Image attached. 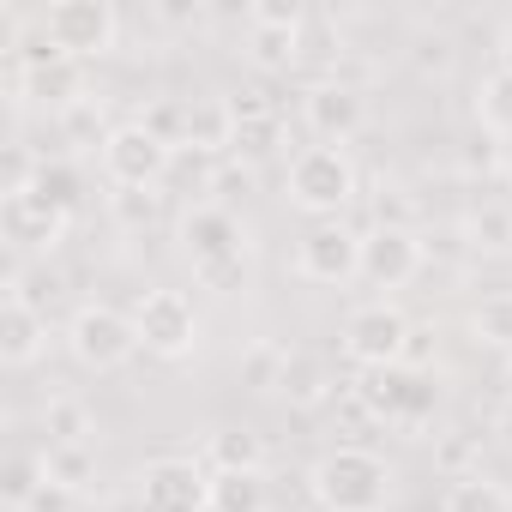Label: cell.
<instances>
[{
    "instance_id": "obj_22",
    "label": "cell",
    "mask_w": 512,
    "mask_h": 512,
    "mask_svg": "<svg viewBox=\"0 0 512 512\" xmlns=\"http://www.w3.org/2000/svg\"><path fill=\"white\" fill-rule=\"evenodd\" d=\"M302 37H308V25H302V31L247 25V61H253V67H266V73H290V67L302 61Z\"/></svg>"
},
{
    "instance_id": "obj_5",
    "label": "cell",
    "mask_w": 512,
    "mask_h": 512,
    "mask_svg": "<svg viewBox=\"0 0 512 512\" xmlns=\"http://www.w3.org/2000/svg\"><path fill=\"white\" fill-rule=\"evenodd\" d=\"M37 31L55 55L67 61H97L121 43V13L109 0H55V7L37 13Z\"/></svg>"
},
{
    "instance_id": "obj_35",
    "label": "cell",
    "mask_w": 512,
    "mask_h": 512,
    "mask_svg": "<svg viewBox=\"0 0 512 512\" xmlns=\"http://www.w3.org/2000/svg\"><path fill=\"white\" fill-rule=\"evenodd\" d=\"M494 440H500V446L512 452V392H506V404L494 410Z\"/></svg>"
},
{
    "instance_id": "obj_9",
    "label": "cell",
    "mask_w": 512,
    "mask_h": 512,
    "mask_svg": "<svg viewBox=\"0 0 512 512\" xmlns=\"http://www.w3.org/2000/svg\"><path fill=\"white\" fill-rule=\"evenodd\" d=\"M296 278L320 284V290H344L362 278V235L332 217V223H308V235L296 241Z\"/></svg>"
},
{
    "instance_id": "obj_33",
    "label": "cell",
    "mask_w": 512,
    "mask_h": 512,
    "mask_svg": "<svg viewBox=\"0 0 512 512\" xmlns=\"http://www.w3.org/2000/svg\"><path fill=\"white\" fill-rule=\"evenodd\" d=\"M25 512H79V494H73V488H61V482H43V494H37Z\"/></svg>"
},
{
    "instance_id": "obj_21",
    "label": "cell",
    "mask_w": 512,
    "mask_h": 512,
    "mask_svg": "<svg viewBox=\"0 0 512 512\" xmlns=\"http://www.w3.org/2000/svg\"><path fill=\"white\" fill-rule=\"evenodd\" d=\"M43 434H49V446H91V434H97L91 404L73 398V392H55L43 404Z\"/></svg>"
},
{
    "instance_id": "obj_3",
    "label": "cell",
    "mask_w": 512,
    "mask_h": 512,
    "mask_svg": "<svg viewBox=\"0 0 512 512\" xmlns=\"http://www.w3.org/2000/svg\"><path fill=\"white\" fill-rule=\"evenodd\" d=\"M284 199L296 211H308L314 223H332L362 199V175L344 145H302L284 169Z\"/></svg>"
},
{
    "instance_id": "obj_28",
    "label": "cell",
    "mask_w": 512,
    "mask_h": 512,
    "mask_svg": "<svg viewBox=\"0 0 512 512\" xmlns=\"http://www.w3.org/2000/svg\"><path fill=\"white\" fill-rule=\"evenodd\" d=\"M235 157H266L278 139H284V121H278V109H241L235 103Z\"/></svg>"
},
{
    "instance_id": "obj_11",
    "label": "cell",
    "mask_w": 512,
    "mask_h": 512,
    "mask_svg": "<svg viewBox=\"0 0 512 512\" xmlns=\"http://www.w3.org/2000/svg\"><path fill=\"white\" fill-rule=\"evenodd\" d=\"M139 512H211V464L205 458H151L139 470Z\"/></svg>"
},
{
    "instance_id": "obj_13",
    "label": "cell",
    "mask_w": 512,
    "mask_h": 512,
    "mask_svg": "<svg viewBox=\"0 0 512 512\" xmlns=\"http://www.w3.org/2000/svg\"><path fill=\"white\" fill-rule=\"evenodd\" d=\"M7 79H13V103H19V109H25V103H37V109L73 115V109H85V103H91L85 61H67V55H55V61H37V67H25V61H7Z\"/></svg>"
},
{
    "instance_id": "obj_27",
    "label": "cell",
    "mask_w": 512,
    "mask_h": 512,
    "mask_svg": "<svg viewBox=\"0 0 512 512\" xmlns=\"http://www.w3.org/2000/svg\"><path fill=\"white\" fill-rule=\"evenodd\" d=\"M43 482H49V458H43V452H13L7 470H0V494H7L13 512H25V506L43 494Z\"/></svg>"
},
{
    "instance_id": "obj_36",
    "label": "cell",
    "mask_w": 512,
    "mask_h": 512,
    "mask_svg": "<svg viewBox=\"0 0 512 512\" xmlns=\"http://www.w3.org/2000/svg\"><path fill=\"white\" fill-rule=\"evenodd\" d=\"M506 175H512V163H506Z\"/></svg>"
},
{
    "instance_id": "obj_16",
    "label": "cell",
    "mask_w": 512,
    "mask_h": 512,
    "mask_svg": "<svg viewBox=\"0 0 512 512\" xmlns=\"http://www.w3.org/2000/svg\"><path fill=\"white\" fill-rule=\"evenodd\" d=\"M49 356V308L7 296L0 302V362L7 368H37Z\"/></svg>"
},
{
    "instance_id": "obj_29",
    "label": "cell",
    "mask_w": 512,
    "mask_h": 512,
    "mask_svg": "<svg viewBox=\"0 0 512 512\" xmlns=\"http://www.w3.org/2000/svg\"><path fill=\"white\" fill-rule=\"evenodd\" d=\"M43 458H49V482L73 488V494H91V482H97V446H49Z\"/></svg>"
},
{
    "instance_id": "obj_12",
    "label": "cell",
    "mask_w": 512,
    "mask_h": 512,
    "mask_svg": "<svg viewBox=\"0 0 512 512\" xmlns=\"http://www.w3.org/2000/svg\"><path fill=\"white\" fill-rule=\"evenodd\" d=\"M73 217H79V211L55 205V199H49V193H37V187L0 193V235H7V247H13V253H55V247L67 241Z\"/></svg>"
},
{
    "instance_id": "obj_10",
    "label": "cell",
    "mask_w": 512,
    "mask_h": 512,
    "mask_svg": "<svg viewBox=\"0 0 512 512\" xmlns=\"http://www.w3.org/2000/svg\"><path fill=\"white\" fill-rule=\"evenodd\" d=\"M133 332H139V350H151L163 362H181L199 350V314L181 290H145L133 302Z\"/></svg>"
},
{
    "instance_id": "obj_4",
    "label": "cell",
    "mask_w": 512,
    "mask_h": 512,
    "mask_svg": "<svg viewBox=\"0 0 512 512\" xmlns=\"http://www.w3.org/2000/svg\"><path fill=\"white\" fill-rule=\"evenodd\" d=\"M356 392H362V404H368L380 422H392V428H404V434H422V428L434 422V410H440L434 374H428V368H410V362H398V368H368V374L356 380Z\"/></svg>"
},
{
    "instance_id": "obj_20",
    "label": "cell",
    "mask_w": 512,
    "mask_h": 512,
    "mask_svg": "<svg viewBox=\"0 0 512 512\" xmlns=\"http://www.w3.org/2000/svg\"><path fill=\"white\" fill-rule=\"evenodd\" d=\"M440 512H512V488L494 482V476H482V470H464L440 494Z\"/></svg>"
},
{
    "instance_id": "obj_26",
    "label": "cell",
    "mask_w": 512,
    "mask_h": 512,
    "mask_svg": "<svg viewBox=\"0 0 512 512\" xmlns=\"http://www.w3.org/2000/svg\"><path fill=\"white\" fill-rule=\"evenodd\" d=\"M464 326H470L476 344H488V350H512V290H488L482 302H470Z\"/></svg>"
},
{
    "instance_id": "obj_15",
    "label": "cell",
    "mask_w": 512,
    "mask_h": 512,
    "mask_svg": "<svg viewBox=\"0 0 512 512\" xmlns=\"http://www.w3.org/2000/svg\"><path fill=\"white\" fill-rule=\"evenodd\" d=\"M302 121H308L314 145H350L362 133V121H368V103H362V91L350 79L326 73V79H314L302 91Z\"/></svg>"
},
{
    "instance_id": "obj_34",
    "label": "cell",
    "mask_w": 512,
    "mask_h": 512,
    "mask_svg": "<svg viewBox=\"0 0 512 512\" xmlns=\"http://www.w3.org/2000/svg\"><path fill=\"white\" fill-rule=\"evenodd\" d=\"M416 61L434 67V73H446V67H452V43H446V37H422V43H416Z\"/></svg>"
},
{
    "instance_id": "obj_2",
    "label": "cell",
    "mask_w": 512,
    "mask_h": 512,
    "mask_svg": "<svg viewBox=\"0 0 512 512\" xmlns=\"http://www.w3.org/2000/svg\"><path fill=\"white\" fill-rule=\"evenodd\" d=\"M308 494L320 512H380L392 500V464L368 446H332L314 458Z\"/></svg>"
},
{
    "instance_id": "obj_7",
    "label": "cell",
    "mask_w": 512,
    "mask_h": 512,
    "mask_svg": "<svg viewBox=\"0 0 512 512\" xmlns=\"http://www.w3.org/2000/svg\"><path fill=\"white\" fill-rule=\"evenodd\" d=\"M67 350L79 368L91 374H115L139 356V332H133V314L109 308V302H79L73 320H67Z\"/></svg>"
},
{
    "instance_id": "obj_31",
    "label": "cell",
    "mask_w": 512,
    "mask_h": 512,
    "mask_svg": "<svg viewBox=\"0 0 512 512\" xmlns=\"http://www.w3.org/2000/svg\"><path fill=\"white\" fill-rule=\"evenodd\" d=\"M247 25H278V31H302L308 13L296 0H260V7H247Z\"/></svg>"
},
{
    "instance_id": "obj_17",
    "label": "cell",
    "mask_w": 512,
    "mask_h": 512,
    "mask_svg": "<svg viewBox=\"0 0 512 512\" xmlns=\"http://www.w3.org/2000/svg\"><path fill=\"white\" fill-rule=\"evenodd\" d=\"M235 103L229 97H217V91H205V97H193L187 103V127H181V145L187 151H205V157H223V151H235Z\"/></svg>"
},
{
    "instance_id": "obj_6",
    "label": "cell",
    "mask_w": 512,
    "mask_h": 512,
    "mask_svg": "<svg viewBox=\"0 0 512 512\" xmlns=\"http://www.w3.org/2000/svg\"><path fill=\"white\" fill-rule=\"evenodd\" d=\"M169 157L175 145H163L145 121H115L109 139L97 145V163L115 193H157V181L169 175Z\"/></svg>"
},
{
    "instance_id": "obj_30",
    "label": "cell",
    "mask_w": 512,
    "mask_h": 512,
    "mask_svg": "<svg viewBox=\"0 0 512 512\" xmlns=\"http://www.w3.org/2000/svg\"><path fill=\"white\" fill-rule=\"evenodd\" d=\"M37 193H49L55 205H67V211H79V181H73V169L67 163H37V181H31Z\"/></svg>"
},
{
    "instance_id": "obj_18",
    "label": "cell",
    "mask_w": 512,
    "mask_h": 512,
    "mask_svg": "<svg viewBox=\"0 0 512 512\" xmlns=\"http://www.w3.org/2000/svg\"><path fill=\"white\" fill-rule=\"evenodd\" d=\"M278 392H284L296 410H320V404L338 392V374H332V362H326V356H314V350H290Z\"/></svg>"
},
{
    "instance_id": "obj_23",
    "label": "cell",
    "mask_w": 512,
    "mask_h": 512,
    "mask_svg": "<svg viewBox=\"0 0 512 512\" xmlns=\"http://www.w3.org/2000/svg\"><path fill=\"white\" fill-rule=\"evenodd\" d=\"M205 464L211 470H266V440L253 428H217L205 440Z\"/></svg>"
},
{
    "instance_id": "obj_24",
    "label": "cell",
    "mask_w": 512,
    "mask_h": 512,
    "mask_svg": "<svg viewBox=\"0 0 512 512\" xmlns=\"http://www.w3.org/2000/svg\"><path fill=\"white\" fill-rule=\"evenodd\" d=\"M211 512H266L260 470H211Z\"/></svg>"
},
{
    "instance_id": "obj_1",
    "label": "cell",
    "mask_w": 512,
    "mask_h": 512,
    "mask_svg": "<svg viewBox=\"0 0 512 512\" xmlns=\"http://www.w3.org/2000/svg\"><path fill=\"white\" fill-rule=\"evenodd\" d=\"M181 253H187L199 290L235 296V290H247V278H253V241H247L241 217H235L229 205H217V199H205V205H193V211L181 217Z\"/></svg>"
},
{
    "instance_id": "obj_14",
    "label": "cell",
    "mask_w": 512,
    "mask_h": 512,
    "mask_svg": "<svg viewBox=\"0 0 512 512\" xmlns=\"http://www.w3.org/2000/svg\"><path fill=\"white\" fill-rule=\"evenodd\" d=\"M422 260H428V247H422V235H416V229L374 223V229L362 235V284H368V290H380V302H386L392 290H404V284L422 272Z\"/></svg>"
},
{
    "instance_id": "obj_19",
    "label": "cell",
    "mask_w": 512,
    "mask_h": 512,
    "mask_svg": "<svg viewBox=\"0 0 512 512\" xmlns=\"http://www.w3.org/2000/svg\"><path fill=\"white\" fill-rule=\"evenodd\" d=\"M476 127L500 145H512V67H488L476 85Z\"/></svg>"
},
{
    "instance_id": "obj_8",
    "label": "cell",
    "mask_w": 512,
    "mask_h": 512,
    "mask_svg": "<svg viewBox=\"0 0 512 512\" xmlns=\"http://www.w3.org/2000/svg\"><path fill=\"white\" fill-rule=\"evenodd\" d=\"M410 320L398 302H362L344 314V356L368 374V368H398L410 356Z\"/></svg>"
},
{
    "instance_id": "obj_32",
    "label": "cell",
    "mask_w": 512,
    "mask_h": 512,
    "mask_svg": "<svg viewBox=\"0 0 512 512\" xmlns=\"http://www.w3.org/2000/svg\"><path fill=\"white\" fill-rule=\"evenodd\" d=\"M151 211H157V193H115V217H121L127 229L151 223Z\"/></svg>"
},
{
    "instance_id": "obj_25",
    "label": "cell",
    "mask_w": 512,
    "mask_h": 512,
    "mask_svg": "<svg viewBox=\"0 0 512 512\" xmlns=\"http://www.w3.org/2000/svg\"><path fill=\"white\" fill-rule=\"evenodd\" d=\"M464 241L476 253H512V199H482L464 217Z\"/></svg>"
}]
</instances>
